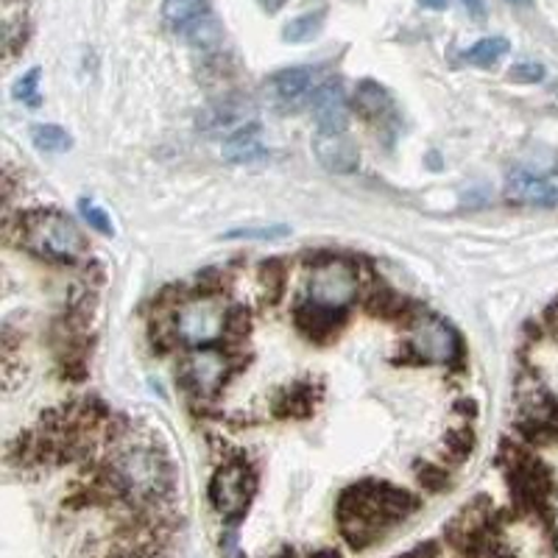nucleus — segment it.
I'll return each mask as SVG.
<instances>
[{
    "label": "nucleus",
    "instance_id": "27",
    "mask_svg": "<svg viewBox=\"0 0 558 558\" xmlns=\"http://www.w3.org/2000/svg\"><path fill=\"white\" fill-rule=\"evenodd\" d=\"M286 3H288V0H260V7H263V9H266V12H268V14L279 12V9L286 7Z\"/></svg>",
    "mask_w": 558,
    "mask_h": 558
},
{
    "label": "nucleus",
    "instance_id": "29",
    "mask_svg": "<svg viewBox=\"0 0 558 558\" xmlns=\"http://www.w3.org/2000/svg\"><path fill=\"white\" fill-rule=\"evenodd\" d=\"M282 558H338V553L322 550V553H311V556H282Z\"/></svg>",
    "mask_w": 558,
    "mask_h": 558
},
{
    "label": "nucleus",
    "instance_id": "16",
    "mask_svg": "<svg viewBox=\"0 0 558 558\" xmlns=\"http://www.w3.org/2000/svg\"><path fill=\"white\" fill-rule=\"evenodd\" d=\"M182 34L187 43L193 45V48H202V51H213V48H218L221 45V23H218L216 17H213V12L204 14V17L193 20V23H187V26L182 28Z\"/></svg>",
    "mask_w": 558,
    "mask_h": 558
},
{
    "label": "nucleus",
    "instance_id": "8",
    "mask_svg": "<svg viewBox=\"0 0 558 558\" xmlns=\"http://www.w3.org/2000/svg\"><path fill=\"white\" fill-rule=\"evenodd\" d=\"M318 87L316 70L311 68H288L279 70L268 78V89H271V101L282 112H299V109L311 107V98Z\"/></svg>",
    "mask_w": 558,
    "mask_h": 558
},
{
    "label": "nucleus",
    "instance_id": "18",
    "mask_svg": "<svg viewBox=\"0 0 558 558\" xmlns=\"http://www.w3.org/2000/svg\"><path fill=\"white\" fill-rule=\"evenodd\" d=\"M511 51V45H508L506 37H486L481 43H475L472 48L463 51V59L470 64H477V68H492V64L500 62L506 53Z\"/></svg>",
    "mask_w": 558,
    "mask_h": 558
},
{
    "label": "nucleus",
    "instance_id": "30",
    "mask_svg": "<svg viewBox=\"0 0 558 558\" xmlns=\"http://www.w3.org/2000/svg\"><path fill=\"white\" fill-rule=\"evenodd\" d=\"M508 3H514V7H527L531 0H508Z\"/></svg>",
    "mask_w": 558,
    "mask_h": 558
},
{
    "label": "nucleus",
    "instance_id": "1",
    "mask_svg": "<svg viewBox=\"0 0 558 558\" xmlns=\"http://www.w3.org/2000/svg\"><path fill=\"white\" fill-rule=\"evenodd\" d=\"M413 508H416V500L402 488H393L388 483H361L341 497L338 520H341L343 536L355 547H363L377 539L388 525L405 520Z\"/></svg>",
    "mask_w": 558,
    "mask_h": 558
},
{
    "label": "nucleus",
    "instance_id": "9",
    "mask_svg": "<svg viewBox=\"0 0 558 558\" xmlns=\"http://www.w3.org/2000/svg\"><path fill=\"white\" fill-rule=\"evenodd\" d=\"M227 355L216 347L193 349L187 361H184V380L191 383L196 393H216L227 380Z\"/></svg>",
    "mask_w": 558,
    "mask_h": 558
},
{
    "label": "nucleus",
    "instance_id": "25",
    "mask_svg": "<svg viewBox=\"0 0 558 558\" xmlns=\"http://www.w3.org/2000/svg\"><path fill=\"white\" fill-rule=\"evenodd\" d=\"M223 550H227L229 558H241V553H238V542H235V536H232V533H229L227 539H223Z\"/></svg>",
    "mask_w": 558,
    "mask_h": 558
},
{
    "label": "nucleus",
    "instance_id": "4",
    "mask_svg": "<svg viewBox=\"0 0 558 558\" xmlns=\"http://www.w3.org/2000/svg\"><path fill=\"white\" fill-rule=\"evenodd\" d=\"M357 296V271L347 260H324L307 277V302L330 311H347Z\"/></svg>",
    "mask_w": 558,
    "mask_h": 558
},
{
    "label": "nucleus",
    "instance_id": "2",
    "mask_svg": "<svg viewBox=\"0 0 558 558\" xmlns=\"http://www.w3.org/2000/svg\"><path fill=\"white\" fill-rule=\"evenodd\" d=\"M20 246L51 263H76L84 252L82 229L62 213H28L20 218Z\"/></svg>",
    "mask_w": 558,
    "mask_h": 558
},
{
    "label": "nucleus",
    "instance_id": "20",
    "mask_svg": "<svg viewBox=\"0 0 558 558\" xmlns=\"http://www.w3.org/2000/svg\"><path fill=\"white\" fill-rule=\"evenodd\" d=\"M324 28V12H311L302 14V17H293L286 28H282V39L286 43H311L322 34Z\"/></svg>",
    "mask_w": 558,
    "mask_h": 558
},
{
    "label": "nucleus",
    "instance_id": "15",
    "mask_svg": "<svg viewBox=\"0 0 558 558\" xmlns=\"http://www.w3.org/2000/svg\"><path fill=\"white\" fill-rule=\"evenodd\" d=\"M266 148L254 134V126L243 129V132L232 134V137L223 143V159L227 162H238V166H246V162H257V159L266 157Z\"/></svg>",
    "mask_w": 558,
    "mask_h": 558
},
{
    "label": "nucleus",
    "instance_id": "24",
    "mask_svg": "<svg viewBox=\"0 0 558 558\" xmlns=\"http://www.w3.org/2000/svg\"><path fill=\"white\" fill-rule=\"evenodd\" d=\"M508 76L514 78V82H522V84H536L545 78V68H542L539 62H520L508 70Z\"/></svg>",
    "mask_w": 558,
    "mask_h": 558
},
{
    "label": "nucleus",
    "instance_id": "5",
    "mask_svg": "<svg viewBox=\"0 0 558 558\" xmlns=\"http://www.w3.org/2000/svg\"><path fill=\"white\" fill-rule=\"evenodd\" d=\"M254 495V475L246 463H227L216 472L209 483V500L216 506L218 514L235 520L246 511L248 500Z\"/></svg>",
    "mask_w": 558,
    "mask_h": 558
},
{
    "label": "nucleus",
    "instance_id": "23",
    "mask_svg": "<svg viewBox=\"0 0 558 558\" xmlns=\"http://www.w3.org/2000/svg\"><path fill=\"white\" fill-rule=\"evenodd\" d=\"M78 209H82L84 221L96 229V232H101V235H112V232H114L112 221H109V216L104 213L101 207H98V204H93V202H87V198H84V202L78 204Z\"/></svg>",
    "mask_w": 558,
    "mask_h": 558
},
{
    "label": "nucleus",
    "instance_id": "6",
    "mask_svg": "<svg viewBox=\"0 0 558 558\" xmlns=\"http://www.w3.org/2000/svg\"><path fill=\"white\" fill-rule=\"evenodd\" d=\"M411 349L430 363H452L461 355V338L450 324L436 316H425L413 324Z\"/></svg>",
    "mask_w": 558,
    "mask_h": 558
},
{
    "label": "nucleus",
    "instance_id": "22",
    "mask_svg": "<svg viewBox=\"0 0 558 558\" xmlns=\"http://www.w3.org/2000/svg\"><path fill=\"white\" fill-rule=\"evenodd\" d=\"M12 96L28 107H39V68H32L26 76H20L14 84Z\"/></svg>",
    "mask_w": 558,
    "mask_h": 558
},
{
    "label": "nucleus",
    "instance_id": "19",
    "mask_svg": "<svg viewBox=\"0 0 558 558\" xmlns=\"http://www.w3.org/2000/svg\"><path fill=\"white\" fill-rule=\"evenodd\" d=\"M32 143L39 148V151L64 154L70 146H73V137H70L62 126H57V123H34Z\"/></svg>",
    "mask_w": 558,
    "mask_h": 558
},
{
    "label": "nucleus",
    "instance_id": "13",
    "mask_svg": "<svg viewBox=\"0 0 558 558\" xmlns=\"http://www.w3.org/2000/svg\"><path fill=\"white\" fill-rule=\"evenodd\" d=\"M506 196L533 207H558V182L533 171H514L506 182Z\"/></svg>",
    "mask_w": 558,
    "mask_h": 558
},
{
    "label": "nucleus",
    "instance_id": "28",
    "mask_svg": "<svg viewBox=\"0 0 558 558\" xmlns=\"http://www.w3.org/2000/svg\"><path fill=\"white\" fill-rule=\"evenodd\" d=\"M463 3H466V9H470V12L475 14V17H481V14H483V0H463Z\"/></svg>",
    "mask_w": 558,
    "mask_h": 558
},
{
    "label": "nucleus",
    "instance_id": "21",
    "mask_svg": "<svg viewBox=\"0 0 558 558\" xmlns=\"http://www.w3.org/2000/svg\"><path fill=\"white\" fill-rule=\"evenodd\" d=\"M288 235V227L274 223V227H243V229H229V241H271V238Z\"/></svg>",
    "mask_w": 558,
    "mask_h": 558
},
{
    "label": "nucleus",
    "instance_id": "3",
    "mask_svg": "<svg viewBox=\"0 0 558 558\" xmlns=\"http://www.w3.org/2000/svg\"><path fill=\"white\" fill-rule=\"evenodd\" d=\"M177 338L191 349L216 347L227 332V311L218 299H193L177 313Z\"/></svg>",
    "mask_w": 558,
    "mask_h": 558
},
{
    "label": "nucleus",
    "instance_id": "17",
    "mask_svg": "<svg viewBox=\"0 0 558 558\" xmlns=\"http://www.w3.org/2000/svg\"><path fill=\"white\" fill-rule=\"evenodd\" d=\"M204 14H209V0H166V7H162V17L177 32H182L187 23L204 17Z\"/></svg>",
    "mask_w": 558,
    "mask_h": 558
},
{
    "label": "nucleus",
    "instance_id": "7",
    "mask_svg": "<svg viewBox=\"0 0 558 558\" xmlns=\"http://www.w3.org/2000/svg\"><path fill=\"white\" fill-rule=\"evenodd\" d=\"M118 481L137 497L159 495V488L166 486V470L162 461L151 450H129L126 456L114 463Z\"/></svg>",
    "mask_w": 558,
    "mask_h": 558
},
{
    "label": "nucleus",
    "instance_id": "11",
    "mask_svg": "<svg viewBox=\"0 0 558 558\" xmlns=\"http://www.w3.org/2000/svg\"><path fill=\"white\" fill-rule=\"evenodd\" d=\"M313 154L332 173H355L361 166V154H357L355 143L343 132H316Z\"/></svg>",
    "mask_w": 558,
    "mask_h": 558
},
{
    "label": "nucleus",
    "instance_id": "12",
    "mask_svg": "<svg viewBox=\"0 0 558 558\" xmlns=\"http://www.w3.org/2000/svg\"><path fill=\"white\" fill-rule=\"evenodd\" d=\"M198 126L204 132H229V137L248 126H257L254 123V107L243 98H227L221 104H213V107L204 109L198 114Z\"/></svg>",
    "mask_w": 558,
    "mask_h": 558
},
{
    "label": "nucleus",
    "instance_id": "26",
    "mask_svg": "<svg viewBox=\"0 0 558 558\" xmlns=\"http://www.w3.org/2000/svg\"><path fill=\"white\" fill-rule=\"evenodd\" d=\"M425 9H433V12H441V9L450 7V0H418Z\"/></svg>",
    "mask_w": 558,
    "mask_h": 558
},
{
    "label": "nucleus",
    "instance_id": "14",
    "mask_svg": "<svg viewBox=\"0 0 558 558\" xmlns=\"http://www.w3.org/2000/svg\"><path fill=\"white\" fill-rule=\"evenodd\" d=\"M355 109L372 123H383L388 114L393 112L391 96L386 93V87H380L377 82L366 78V82L357 84L355 89Z\"/></svg>",
    "mask_w": 558,
    "mask_h": 558
},
{
    "label": "nucleus",
    "instance_id": "10",
    "mask_svg": "<svg viewBox=\"0 0 558 558\" xmlns=\"http://www.w3.org/2000/svg\"><path fill=\"white\" fill-rule=\"evenodd\" d=\"M316 118L318 132H343L349 121V107L347 96L338 82H318L316 93L307 107Z\"/></svg>",
    "mask_w": 558,
    "mask_h": 558
}]
</instances>
